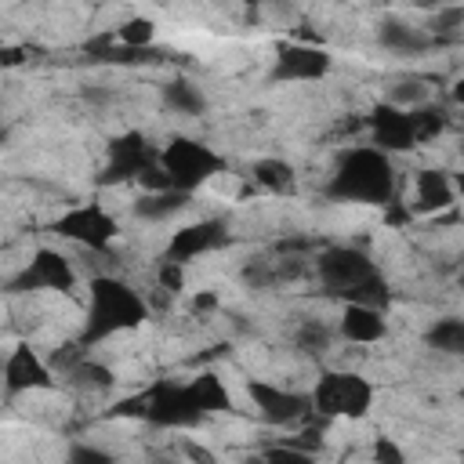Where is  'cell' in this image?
<instances>
[{
	"label": "cell",
	"mask_w": 464,
	"mask_h": 464,
	"mask_svg": "<svg viewBox=\"0 0 464 464\" xmlns=\"http://www.w3.org/2000/svg\"><path fill=\"white\" fill-rule=\"evenodd\" d=\"M149 319V301L120 276H94L87 283V319L83 330L76 337V344L83 352H91L98 341L123 334V330H138Z\"/></svg>",
	"instance_id": "cell-1"
},
{
	"label": "cell",
	"mask_w": 464,
	"mask_h": 464,
	"mask_svg": "<svg viewBox=\"0 0 464 464\" xmlns=\"http://www.w3.org/2000/svg\"><path fill=\"white\" fill-rule=\"evenodd\" d=\"M323 196L334 203H373L384 207L395 199V167L392 156L377 152L373 145H355L341 152Z\"/></svg>",
	"instance_id": "cell-2"
},
{
	"label": "cell",
	"mask_w": 464,
	"mask_h": 464,
	"mask_svg": "<svg viewBox=\"0 0 464 464\" xmlns=\"http://www.w3.org/2000/svg\"><path fill=\"white\" fill-rule=\"evenodd\" d=\"M105 417H127L149 428H196L203 420L188 384H178L170 377H156L149 388L120 399Z\"/></svg>",
	"instance_id": "cell-3"
},
{
	"label": "cell",
	"mask_w": 464,
	"mask_h": 464,
	"mask_svg": "<svg viewBox=\"0 0 464 464\" xmlns=\"http://www.w3.org/2000/svg\"><path fill=\"white\" fill-rule=\"evenodd\" d=\"M156 167L170 178V188H178V192H192V196H196V188H199L203 181H210L214 174L225 170V160H221V152H214L207 141L174 134V138L160 149Z\"/></svg>",
	"instance_id": "cell-4"
},
{
	"label": "cell",
	"mask_w": 464,
	"mask_h": 464,
	"mask_svg": "<svg viewBox=\"0 0 464 464\" xmlns=\"http://www.w3.org/2000/svg\"><path fill=\"white\" fill-rule=\"evenodd\" d=\"M308 399H312V413H319L326 420H334V417L359 420L373 406V384L366 377H359V373L326 370V373H319V381L308 392Z\"/></svg>",
	"instance_id": "cell-5"
},
{
	"label": "cell",
	"mask_w": 464,
	"mask_h": 464,
	"mask_svg": "<svg viewBox=\"0 0 464 464\" xmlns=\"http://www.w3.org/2000/svg\"><path fill=\"white\" fill-rule=\"evenodd\" d=\"M160 160V149H152V141L141 130H123L116 138H109L105 145V163L94 178V185L109 188V185H123V181H138L141 174H149Z\"/></svg>",
	"instance_id": "cell-6"
},
{
	"label": "cell",
	"mask_w": 464,
	"mask_h": 464,
	"mask_svg": "<svg viewBox=\"0 0 464 464\" xmlns=\"http://www.w3.org/2000/svg\"><path fill=\"white\" fill-rule=\"evenodd\" d=\"M51 232H58L69 243H80L91 254H105L112 246L120 225L102 203H80V207H69L65 214H58Z\"/></svg>",
	"instance_id": "cell-7"
},
{
	"label": "cell",
	"mask_w": 464,
	"mask_h": 464,
	"mask_svg": "<svg viewBox=\"0 0 464 464\" xmlns=\"http://www.w3.org/2000/svg\"><path fill=\"white\" fill-rule=\"evenodd\" d=\"M373 272H377V265L359 246L330 243V246H319V254H315V276L330 297H344L348 290H355Z\"/></svg>",
	"instance_id": "cell-8"
},
{
	"label": "cell",
	"mask_w": 464,
	"mask_h": 464,
	"mask_svg": "<svg viewBox=\"0 0 464 464\" xmlns=\"http://www.w3.org/2000/svg\"><path fill=\"white\" fill-rule=\"evenodd\" d=\"M76 286V268L65 254L51 250V246H40L29 265H22L11 279H7V290L11 294H33V290H58V294H69Z\"/></svg>",
	"instance_id": "cell-9"
},
{
	"label": "cell",
	"mask_w": 464,
	"mask_h": 464,
	"mask_svg": "<svg viewBox=\"0 0 464 464\" xmlns=\"http://www.w3.org/2000/svg\"><path fill=\"white\" fill-rule=\"evenodd\" d=\"M246 395L250 402L257 406L261 420L276 424V428H286V424H301L312 417V399L308 392H286L279 384H268L261 377H250L246 381Z\"/></svg>",
	"instance_id": "cell-10"
},
{
	"label": "cell",
	"mask_w": 464,
	"mask_h": 464,
	"mask_svg": "<svg viewBox=\"0 0 464 464\" xmlns=\"http://www.w3.org/2000/svg\"><path fill=\"white\" fill-rule=\"evenodd\" d=\"M330 69H334L330 51L315 44H279L268 80L272 83H312V80H323Z\"/></svg>",
	"instance_id": "cell-11"
},
{
	"label": "cell",
	"mask_w": 464,
	"mask_h": 464,
	"mask_svg": "<svg viewBox=\"0 0 464 464\" xmlns=\"http://www.w3.org/2000/svg\"><path fill=\"white\" fill-rule=\"evenodd\" d=\"M228 221L225 218H203V221H192V225H181L174 236H170V243H167V250H163V261H174V265H188V261H196V257H203V254H210V250H221L225 243H228Z\"/></svg>",
	"instance_id": "cell-12"
},
{
	"label": "cell",
	"mask_w": 464,
	"mask_h": 464,
	"mask_svg": "<svg viewBox=\"0 0 464 464\" xmlns=\"http://www.w3.org/2000/svg\"><path fill=\"white\" fill-rule=\"evenodd\" d=\"M366 127H370V145L384 156L392 152H410L417 145V134H413V123H410V112L388 105V102H377L370 112H366Z\"/></svg>",
	"instance_id": "cell-13"
},
{
	"label": "cell",
	"mask_w": 464,
	"mask_h": 464,
	"mask_svg": "<svg viewBox=\"0 0 464 464\" xmlns=\"http://www.w3.org/2000/svg\"><path fill=\"white\" fill-rule=\"evenodd\" d=\"M4 388H7V395L51 392V388H54V373H51V366L22 341V344H14L11 355L4 359Z\"/></svg>",
	"instance_id": "cell-14"
},
{
	"label": "cell",
	"mask_w": 464,
	"mask_h": 464,
	"mask_svg": "<svg viewBox=\"0 0 464 464\" xmlns=\"http://www.w3.org/2000/svg\"><path fill=\"white\" fill-rule=\"evenodd\" d=\"M377 44H381L384 51H392V54H402V58L428 54V51H435V47H446L442 40L428 36L420 25H410V22H402V18H384V22L377 25Z\"/></svg>",
	"instance_id": "cell-15"
},
{
	"label": "cell",
	"mask_w": 464,
	"mask_h": 464,
	"mask_svg": "<svg viewBox=\"0 0 464 464\" xmlns=\"http://www.w3.org/2000/svg\"><path fill=\"white\" fill-rule=\"evenodd\" d=\"M337 334L352 344H377V341L388 337V319H384V312H373V308H362V304H344Z\"/></svg>",
	"instance_id": "cell-16"
},
{
	"label": "cell",
	"mask_w": 464,
	"mask_h": 464,
	"mask_svg": "<svg viewBox=\"0 0 464 464\" xmlns=\"http://www.w3.org/2000/svg\"><path fill=\"white\" fill-rule=\"evenodd\" d=\"M453 199H457V188H453L446 170H435V167L417 170V203H413V210L439 214V210L453 207Z\"/></svg>",
	"instance_id": "cell-17"
},
{
	"label": "cell",
	"mask_w": 464,
	"mask_h": 464,
	"mask_svg": "<svg viewBox=\"0 0 464 464\" xmlns=\"http://www.w3.org/2000/svg\"><path fill=\"white\" fill-rule=\"evenodd\" d=\"M188 203H192V192L167 188V192H141L130 210H134L138 221H167V218L181 214Z\"/></svg>",
	"instance_id": "cell-18"
},
{
	"label": "cell",
	"mask_w": 464,
	"mask_h": 464,
	"mask_svg": "<svg viewBox=\"0 0 464 464\" xmlns=\"http://www.w3.org/2000/svg\"><path fill=\"white\" fill-rule=\"evenodd\" d=\"M185 384H188V392H192V399H196V406H199L203 417H207V413H225V410H232V395H228V388H225V381H221L218 373L203 370V373H196V377L185 381Z\"/></svg>",
	"instance_id": "cell-19"
},
{
	"label": "cell",
	"mask_w": 464,
	"mask_h": 464,
	"mask_svg": "<svg viewBox=\"0 0 464 464\" xmlns=\"http://www.w3.org/2000/svg\"><path fill=\"white\" fill-rule=\"evenodd\" d=\"M250 178H254L261 188L279 192V196L297 192V170H294L286 160H279V156H265V160H257V163L250 167Z\"/></svg>",
	"instance_id": "cell-20"
},
{
	"label": "cell",
	"mask_w": 464,
	"mask_h": 464,
	"mask_svg": "<svg viewBox=\"0 0 464 464\" xmlns=\"http://www.w3.org/2000/svg\"><path fill=\"white\" fill-rule=\"evenodd\" d=\"M65 381L72 384V388H80V392H94V395H105V392H112V384H116V373L105 366V362H98V359H91V355H83L69 373H65Z\"/></svg>",
	"instance_id": "cell-21"
},
{
	"label": "cell",
	"mask_w": 464,
	"mask_h": 464,
	"mask_svg": "<svg viewBox=\"0 0 464 464\" xmlns=\"http://www.w3.org/2000/svg\"><path fill=\"white\" fill-rule=\"evenodd\" d=\"M424 344L442 355H464V323L457 315H442L424 330Z\"/></svg>",
	"instance_id": "cell-22"
},
{
	"label": "cell",
	"mask_w": 464,
	"mask_h": 464,
	"mask_svg": "<svg viewBox=\"0 0 464 464\" xmlns=\"http://www.w3.org/2000/svg\"><path fill=\"white\" fill-rule=\"evenodd\" d=\"M163 105L174 109L178 116H199V112L207 109V98H203V91H199L196 83H188V80H170V83H163Z\"/></svg>",
	"instance_id": "cell-23"
},
{
	"label": "cell",
	"mask_w": 464,
	"mask_h": 464,
	"mask_svg": "<svg viewBox=\"0 0 464 464\" xmlns=\"http://www.w3.org/2000/svg\"><path fill=\"white\" fill-rule=\"evenodd\" d=\"M410 123H413V134H417V145H420V141H431V138H439L446 130L450 112H446V105L424 102V105L410 109Z\"/></svg>",
	"instance_id": "cell-24"
},
{
	"label": "cell",
	"mask_w": 464,
	"mask_h": 464,
	"mask_svg": "<svg viewBox=\"0 0 464 464\" xmlns=\"http://www.w3.org/2000/svg\"><path fill=\"white\" fill-rule=\"evenodd\" d=\"M294 344H297V352L319 359V355H326V348L334 344V330H330L323 319H301L297 330H294Z\"/></svg>",
	"instance_id": "cell-25"
},
{
	"label": "cell",
	"mask_w": 464,
	"mask_h": 464,
	"mask_svg": "<svg viewBox=\"0 0 464 464\" xmlns=\"http://www.w3.org/2000/svg\"><path fill=\"white\" fill-rule=\"evenodd\" d=\"M460 29H464V4H446V7H435L431 22L424 25V33H428V36H435V40H442V44H453Z\"/></svg>",
	"instance_id": "cell-26"
},
{
	"label": "cell",
	"mask_w": 464,
	"mask_h": 464,
	"mask_svg": "<svg viewBox=\"0 0 464 464\" xmlns=\"http://www.w3.org/2000/svg\"><path fill=\"white\" fill-rule=\"evenodd\" d=\"M116 33V44L120 47H130V51H145V47H152V40H156V25H152V18H145V14H134V18H127L120 29H112Z\"/></svg>",
	"instance_id": "cell-27"
},
{
	"label": "cell",
	"mask_w": 464,
	"mask_h": 464,
	"mask_svg": "<svg viewBox=\"0 0 464 464\" xmlns=\"http://www.w3.org/2000/svg\"><path fill=\"white\" fill-rule=\"evenodd\" d=\"M384 102H388V105H395V109H402V112H410V109H417V105L431 102V94H428L424 80L406 76V80H395V83L388 87V98H384Z\"/></svg>",
	"instance_id": "cell-28"
},
{
	"label": "cell",
	"mask_w": 464,
	"mask_h": 464,
	"mask_svg": "<svg viewBox=\"0 0 464 464\" xmlns=\"http://www.w3.org/2000/svg\"><path fill=\"white\" fill-rule=\"evenodd\" d=\"M243 464H315V457H312V453H304V450H294V446L279 442V446H268V450H261V453L246 457Z\"/></svg>",
	"instance_id": "cell-29"
},
{
	"label": "cell",
	"mask_w": 464,
	"mask_h": 464,
	"mask_svg": "<svg viewBox=\"0 0 464 464\" xmlns=\"http://www.w3.org/2000/svg\"><path fill=\"white\" fill-rule=\"evenodd\" d=\"M65 464H116V457L102 446H91V442H72L69 453H65Z\"/></svg>",
	"instance_id": "cell-30"
},
{
	"label": "cell",
	"mask_w": 464,
	"mask_h": 464,
	"mask_svg": "<svg viewBox=\"0 0 464 464\" xmlns=\"http://www.w3.org/2000/svg\"><path fill=\"white\" fill-rule=\"evenodd\" d=\"M373 464H406V450L392 435L373 439Z\"/></svg>",
	"instance_id": "cell-31"
},
{
	"label": "cell",
	"mask_w": 464,
	"mask_h": 464,
	"mask_svg": "<svg viewBox=\"0 0 464 464\" xmlns=\"http://www.w3.org/2000/svg\"><path fill=\"white\" fill-rule=\"evenodd\" d=\"M156 279H160V290H167V294H178V290L185 286V272H181V265L163 261V257H160V265H156Z\"/></svg>",
	"instance_id": "cell-32"
},
{
	"label": "cell",
	"mask_w": 464,
	"mask_h": 464,
	"mask_svg": "<svg viewBox=\"0 0 464 464\" xmlns=\"http://www.w3.org/2000/svg\"><path fill=\"white\" fill-rule=\"evenodd\" d=\"M181 450H185V457H188L192 464H218V457H214V453H210L207 446H199V442H192V439H188V442H185Z\"/></svg>",
	"instance_id": "cell-33"
},
{
	"label": "cell",
	"mask_w": 464,
	"mask_h": 464,
	"mask_svg": "<svg viewBox=\"0 0 464 464\" xmlns=\"http://www.w3.org/2000/svg\"><path fill=\"white\" fill-rule=\"evenodd\" d=\"M384 221H388V225H406V221H410V210L392 199V203H384Z\"/></svg>",
	"instance_id": "cell-34"
},
{
	"label": "cell",
	"mask_w": 464,
	"mask_h": 464,
	"mask_svg": "<svg viewBox=\"0 0 464 464\" xmlns=\"http://www.w3.org/2000/svg\"><path fill=\"white\" fill-rule=\"evenodd\" d=\"M214 308H218V294H214V290H203V294L192 297V312L207 315V312H214Z\"/></svg>",
	"instance_id": "cell-35"
},
{
	"label": "cell",
	"mask_w": 464,
	"mask_h": 464,
	"mask_svg": "<svg viewBox=\"0 0 464 464\" xmlns=\"http://www.w3.org/2000/svg\"><path fill=\"white\" fill-rule=\"evenodd\" d=\"M80 98H83L87 105H105L112 94H109L105 87H98V83H94V87H83V91H80Z\"/></svg>",
	"instance_id": "cell-36"
},
{
	"label": "cell",
	"mask_w": 464,
	"mask_h": 464,
	"mask_svg": "<svg viewBox=\"0 0 464 464\" xmlns=\"http://www.w3.org/2000/svg\"><path fill=\"white\" fill-rule=\"evenodd\" d=\"M7 138H11V130H7V127H4V123H0V149H4V145H7Z\"/></svg>",
	"instance_id": "cell-37"
}]
</instances>
